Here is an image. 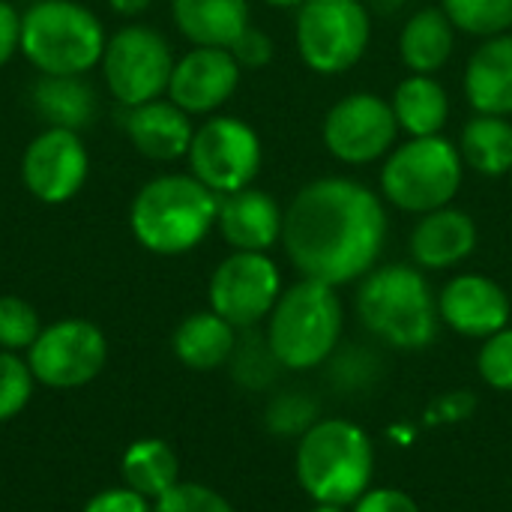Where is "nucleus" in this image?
I'll return each instance as SVG.
<instances>
[{
    "label": "nucleus",
    "mask_w": 512,
    "mask_h": 512,
    "mask_svg": "<svg viewBox=\"0 0 512 512\" xmlns=\"http://www.w3.org/2000/svg\"><path fill=\"white\" fill-rule=\"evenodd\" d=\"M342 324L345 312L336 288L303 279L279 294L270 312L267 342L282 369L303 372L321 366L339 348Z\"/></svg>",
    "instance_id": "39448f33"
},
{
    "label": "nucleus",
    "mask_w": 512,
    "mask_h": 512,
    "mask_svg": "<svg viewBox=\"0 0 512 512\" xmlns=\"http://www.w3.org/2000/svg\"><path fill=\"white\" fill-rule=\"evenodd\" d=\"M219 216V195L195 174H162L129 207L135 240L153 255H183L204 243Z\"/></svg>",
    "instance_id": "f03ea898"
},
{
    "label": "nucleus",
    "mask_w": 512,
    "mask_h": 512,
    "mask_svg": "<svg viewBox=\"0 0 512 512\" xmlns=\"http://www.w3.org/2000/svg\"><path fill=\"white\" fill-rule=\"evenodd\" d=\"M33 372L27 357L15 351H0V423L15 420L33 399Z\"/></svg>",
    "instance_id": "c85d7f7f"
},
{
    "label": "nucleus",
    "mask_w": 512,
    "mask_h": 512,
    "mask_svg": "<svg viewBox=\"0 0 512 512\" xmlns=\"http://www.w3.org/2000/svg\"><path fill=\"white\" fill-rule=\"evenodd\" d=\"M102 21L72 0H36L21 15V54L42 75H84L105 51Z\"/></svg>",
    "instance_id": "423d86ee"
},
{
    "label": "nucleus",
    "mask_w": 512,
    "mask_h": 512,
    "mask_svg": "<svg viewBox=\"0 0 512 512\" xmlns=\"http://www.w3.org/2000/svg\"><path fill=\"white\" fill-rule=\"evenodd\" d=\"M453 27L471 36H501L512 30V0H441Z\"/></svg>",
    "instance_id": "cd10ccee"
},
{
    "label": "nucleus",
    "mask_w": 512,
    "mask_h": 512,
    "mask_svg": "<svg viewBox=\"0 0 512 512\" xmlns=\"http://www.w3.org/2000/svg\"><path fill=\"white\" fill-rule=\"evenodd\" d=\"M126 135L141 156L153 162H174L189 153L195 129L180 105H174L171 99H150L129 108Z\"/></svg>",
    "instance_id": "6ab92c4d"
},
{
    "label": "nucleus",
    "mask_w": 512,
    "mask_h": 512,
    "mask_svg": "<svg viewBox=\"0 0 512 512\" xmlns=\"http://www.w3.org/2000/svg\"><path fill=\"white\" fill-rule=\"evenodd\" d=\"M312 512H345L342 507H333V504H318Z\"/></svg>",
    "instance_id": "37998d69"
},
{
    "label": "nucleus",
    "mask_w": 512,
    "mask_h": 512,
    "mask_svg": "<svg viewBox=\"0 0 512 512\" xmlns=\"http://www.w3.org/2000/svg\"><path fill=\"white\" fill-rule=\"evenodd\" d=\"M33 108L48 126L81 129L96 114V96L81 75H42L33 84Z\"/></svg>",
    "instance_id": "a878e982"
},
{
    "label": "nucleus",
    "mask_w": 512,
    "mask_h": 512,
    "mask_svg": "<svg viewBox=\"0 0 512 512\" xmlns=\"http://www.w3.org/2000/svg\"><path fill=\"white\" fill-rule=\"evenodd\" d=\"M99 63L111 96L126 108H135L159 99L168 90L177 60L159 30L129 24L105 42Z\"/></svg>",
    "instance_id": "1a4fd4ad"
},
{
    "label": "nucleus",
    "mask_w": 512,
    "mask_h": 512,
    "mask_svg": "<svg viewBox=\"0 0 512 512\" xmlns=\"http://www.w3.org/2000/svg\"><path fill=\"white\" fill-rule=\"evenodd\" d=\"M459 153L468 168L483 177H504L512 171V123L495 114H474L459 138Z\"/></svg>",
    "instance_id": "bb28decb"
},
{
    "label": "nucleus",
    "mask_w": 512,
    "mask_h": 512,
    "mask_svg": "<svg viewBox=\"0 0 512 512\" xmlns=\"http://www.w3.org/2000/svg\"><path fill=\"white\" fill-rule=\"evenodd\" d=\"M357 315L369 333L402 351H420L435 342L441 312L426 276L408 264L369 270L357 291Z\"/></svg>",
    "instance_id": "7ed1b4c3"
},
{
    "label": "nucleus",
    "mask_w": 512,
    "mask_h": 512,
    "mask_svg": "<svg viewBox=\"0 0 512 512\" xmlns=\"http://www.w3.org/2000/svg\"><path fill=\"white\" fill-rule=\"evenodd\" d=\"M42 333L39 312L21 297H0V351H27Z\"/></svg>",
    "instance_id": "7c9ffc66"
},
{
    "label": "nucleus",
    "mask_w": 512,
    "mask_h": 512,
    "mask_svg": "<svg viewBox=\"0 0 512 512\" xmlns=\"http://www.w3.org/2000/svg\"><path fill=\"white\" fill-rule=\"evenodd\" d=\"M282 219V207L255 186L219 195L216 225L234 252H267L276 240H282Z\"/></svg>",
    "instance_id": "f3484780"
},
{
    "label": "nucleus",
    "mask_w": 512,
    "mask_h": 512,
    "mask_svg": "<svg viewBox=\"0 0 512 512\" xmlns=\"http://www.w3.org/2000/svg\"><path fill=\"white\" fill-rule=\"evenodd\" d=\"M312 402L297 396V393H285L279 396L270 411H267V426L279 435H291V432H306L312 426Z\"/></svg>",
    "instance_id": "72a5a7b5"
},
{
    "label": "nucleus",
    "mask_w": 512,
    "mask_h": 512,
    "mask_svg": "<svg viewBox=\"0 0 512 512\" xmlns=\"http://www.w3.org/2000/svg\"><path fill=\"white\" fill-rule=\"evenodd\" d=\"M21 48V15L15 6L0 0V66L9 63V57Z\"/></svg>",
    "instance_id": "4c0bfd02"
},
{
    "label": "nucleus",
    "mask_w": 512,
    "mask_h": 512,
    "mask_svg": "<svg viewBox=\"0 0 512 512\" xmlns=\"http://www.w3.org/2000/svg\"><path fill=\"white\" fill-rule=\"evenodd\" d=\"M456 48L453 21L441 6H426L408 18L399 36V54L402 63L414 75H432L438 72Z\"/></svg>",
    "instance_id": "5701e85b"
},
{
    "label": "nucleus",
    "mask_w": 512,
    "mask_h": 512,
    "mask_svg": "<svg viewBox=\"0 0 512 512\" xmlns=\"http://www.w3.org/2000/svg\"><path fill=\"white\" fill-rule=\"evenodd\" d=\"M153 512H237L216 489L201 483H177L153 501Z\"/></svg>",
    "instance_id": "2f4dec72"
},
{
    "label": "nucleus",
    "mask_w": 512,
    "mask_h": 512,
    "mask_svg": "<svg viewBox=\"0 0 512 512\" xmlns=\"http://www.w3.org/2000/svg\"><path fill=\"white\" fill-rule=\"evenodd\" d=\"M192 174L216 195H231L261 171V138L240 117H210L201 123L189 144Z\"/></svg>",
    "instance_id": "9b49d317"
},
{
    "label": "nucleus",
    "mask_w": 512,
    "mask_h": 512,
    "mask_svg": "<svg viewBox=\"0 0 512 512\" xmlns=\"http://www.w3.org/2000/svg\"><path fill=\"white\" fill-rule=\"evenodd\" d=\"M267 6H273V9H300L306 0H264Z\"/></svg>",
    "instance_id": "79ce46f5"
},
{
    "label": "nucleus",
    "mask_w": 512,
    "mask_h": 512,
    "mask_svg": "<svg viewBox=\"0 0 512 512\" xmlns=\"http://www.w3.org/2000/svg\"><path fill=\"white\" fill-rule=\"evenodd\" d=\"M174 354L186 369L195 372H213L225 366L237 348V327H231L222 315L210 312H195L180 321L174 330Z\"/></svg>",
    "instance_id": "4be33fe9"
},
{
    "label": "nucleus",
    "mask_w": 512,
    "mask_h": 512,
    "mask_svg": "<svg viewBox=\"0 0 512 512\" xmlns=\"http://www.w3.org/2000/svg\"><path fill=\"white\" fill-rule=\"evenodd\" d=\"M81 512H153V501L129 486H114L96 492Z\"/></svg>",
    "instance_id": "c9c22d12"
},
{
    "label": "nucleus",
    "mask_w": 512,
    "mask_h": 512,
    "mask_svg": "<svg viewBox=\"0 0 512 512\" xmlns=\"http://www.w3.org/2000/svg\"><path fill=\"white\" fill-rule=\"evenodd\" d=\"M150 3H153V0H108V6H111L117 15H123V18L141 15Z\"/></svg>",
    "instance_id": "ea45409f"
},
{
    "label": "nucleus",
    "mask_w": 512,
    "mask_h": 512,
    "mask_svg": "<svg viewBox=\"0 0 512 512\" xmlns=\"http://www.w3.org/2000/svg\"><path fill=\"white\" fill-rule=\"evenodd\" d=\"M282 294V276L267 252H234L210 279V309L237 330L270 318Z\"/></svg>",
    "instance_id": "f8f14e48"
},
{
    "label": "nucleus",
    "mask_w": 512,
    "mask_h": 512,
    "mask_svg": "<svg viewBox=\"0 0 512 512\" xmlns=\"http://www.w3.org/2000/svg\"><path fill=\"white\" fill-rule=\"evenodd\" d=\"M471 408H474L471 393H453V396H447V399L441 402V417H447V420L453 423V420H462Z\"/></svg>",
    "instance_id": "58836bf2"
},
{
    "label": "nucleus",
    "mask_w": 512,
    "mask_h": 512,
    "mask_svg": "<svg viewBox=\"0 0 512 512\" xmlns=\"http://www.w3.org/2000/svg\"><path fill=\"white\" fill-rule=\"evenodd\" d=\"M240 84V63L228 48L195 45L174 63L168 96L189 117L222 108Z\"/></svg>",
    "instance_id": "2eb2a0df"
},
{
    "label": "nucleus",
    "mask_w": 512,
    "mask_h": 512,
    "mask_svg": "<svg viewBox=\"0 0 512 512\" xmlns=\"http://www.w3.org/2000/svg\"><path fill=\"white\" fill-rule=\"evenodd\" d=\"M372 39L363 0H306L297 9V48L303 63L321 75L348 72Z\"/></svg>",
    "instance_id": "6e6552de"
},
{
    "label": "nucleus",
    "mask_w": 512,
    "mask_h": 512,
    "mask_svg": "<svg viewBox=\"0 0 512 512\" xmlns=\"http://www.w3.org/2000/svg\"><path fill=\"white\" fill-rule=\"evenodd\" d=\"M477 369L489 387L512 390V327H504L486 339L477 357Z\"/></svg>",
    "instance_id": "473e14b6"
},
{
    "label": "nucleus",
    "mask_w": 512,
    "mask_h": 512,
    "mask_svg": "<svg viewBox=\"0 0 512 512\" xmlns=\"http://www.w3.org/2000/svg\"><path fill=\"white\" fill-rule=\"evenodd\" d=\"M231 369H234V378L243 384V387H252V390H261L267 387L273 378H276V369H279V360L276 354L270 351V342L267 336L258 339L255 333H249V339H237V348L231 354Z\"/></svg>",
    "instance_id": "c756f323"
},
{
    "label": "nucleus",
    "mask_w": 512,
    "mask_h": 512,
    "mask_svg": "<svg viewBox=\"0 0 512 512\" xmlns=\"http://www.w3.org/2000/svg\"><path fill=\"white\" fill-rule=\"evenodd\" d=\"M441 321L468 339H489L498 330L510 327L512 303L507 291L480 273L456 276L444 285L438 297Z\"/></svg>",
    "instance_id": "dca6fc26"
},
{
    "label": "nucleus",
    "mask_w": 512,
    "mask_h": 512,
    "mask_svg": "<svg viewBox=\"0 0 512 512\" xmlns=\"http://www.w3.org/2000/svg\"><path fill=\"white\" fill-rule=\"evenodd\" d=\"M324 144L345 165H369L393 150L399 123L393 105L378 93H351L324 117Z\"/></svg>",
    "instance_id": "ddd939ff"
},
{
    "label": "nucleus",
    "mask_w": 512,
    "mask_h": 512,
    "mask_svg": "<svg viewBox=\"0 0 512 512\" xmlns=\"http://www.w3.org/2000/svg\"><path fill=\"white\" fill-rule=\"evenodd\" d=\"M123 486L156 501L180 483L177 453L162 438H138L120 456Z\"/></svg>",
    "instance_id": "393cba45"
},
{
    "label": "nucleus",
    "mask_w": 512,
    "mask_h": 512,
    "mask_svg": "<svg viewBox=\"0 0 512 512\" xmlns=\"http://www.w3.org/2000/svg\"><path fill=\"white\" fill-rule=\"evenodd\" d=\"M108 360L105 333L84 318H63L36 336L27 348V366L36 384L51 390H78L96 381Z\"/></svg>",
    "instance_id": "9d476101"
},
{
    "label": "nucleus",
    "mask_w": 512,
    "mask_h": 512,
    "mask_svg": "<svg viewBox=\"0 0 512 512\" xmlns=\"http://www.w3.org/2000/svg\"><path fill=\"white\" fill-rule=\"evenodd\" d=\"M375 450L348 420L312 423L297 444V480L315 504H357L372 483Z\"/></svg>",
    "instance_id": "20e7f679"
},
{
    "label": "nucleus",
    "mask_w": 512,
    "mask_h": 512,
    "mask_svg": "<svg viewBox=\"0 0 512 512\" xmlns=\"http://www.w3.org/2000/svg\"><path fill=\"white\" fill-rule=\"evenodd\" d=\"M180 33L207 48H228L249 27V0H171Z\"/></svg>",
    "instance_id": "412c9836"
},
{
    "label": "nucleus",
    "mask_w": 512,
    "mask_h": 512,
    "mask_svg": "<svg viewBox=\"0 0 512 512\" xmlns=\"http://www.w3.org/2000/svg\"><path fill=\"white\" fill-rule=\"evenodd\" d=\"M465 96L477 114H512V33L489 36L468 60Z\"/></svg>",
    "instance_id": "aec40b11"
},
{
    "label": "nucleus",
    "mask_w": 512,
    "mask_h": 512,
    "mask_svg": "<svg viewBox=\"0 0 512 512\" xmlns=\"http://www.w3.org/2000/svg\"><path fill=\"white\" fill-rule=\"evenodd\" d=\"M90 174V156L75 129H42L21 156V180L42 204H63L81 192Z\"/></svg>",
    "instance_id": "4468645a"
},
{
    "label": "nucleus",
    "mask_w": 512,
    "mask_h": 512,
    "mask_svg": "<svg viewBox=\"0 0 512 512\" xmlns=\"http://www.w3.org/2000/svg\"><path fill=\"white\" fill-rule=\"evenodd\" d=\"M465 174V159L459 144L444 135L411 138L390 150L381 168L384 198L405 213H432L447 207Z\"/></svg>",
    "instance_id": "0eeeda50"
},
{
    "label": "nucleus",
    "mask_w": 512,
    "mask_h": 512,
    "mask_svg": "<svg viewBox=\"0 0 512 512\" xmlns=\"http://www.w3.org/2000/svg\"><path fill=\"white\" fill-rule=\"evenodd\" d=\"M477 249V222L456 207L423 213L411 231V258L426 270H450Z\"/></svg>",
    "instance_id": "a211bd4d"
},
{
    "label": "nucleus",
    "mask_w": 512,
    "mask_h": 512,
    "mask_svg": "<svg viewBox=\"0 0 512 512\" xmlns=\"http://www.w3.org/2000/svg\"><path fill=\"white\" fill-rule=\"evenodd\" d=\"M282 243L303 279L339 288L375 270L387 243V210L369 186L321 177L288 204Z\"/></svg>",
    "instance_id": "f257e3e1"
},
{
    "label": "nucleus",
    "mask_w": 512,
    "mask_h": 512,
    "mask_svg": "<svg viewBox=\"0 0 512 512\" xmlns=\"http://www.w3.org/2000/svg\"><path fill=\"white\" fill-rule=\"evenodd\" d=\"M228 51L234 54V60L240 63V69H261V66H267L273 60V39L264 30H258V27L249 24L228 45Z\"/></svg>",
    "instance_id": "f704fd0d"
},
{
    "label": "nucleus",
    "mask_w": 512,
    "mask_h": 512,
    "mask_svg": "<svg viewBox=\"0 0 512 512\" xmlns=\"http://www.w3.org/2000/svg\"><path fill=\"white\" fill-rule=\"evenodd\" d=\"M393 114L399 129H405L411 138H429L441 135L447 117H450V96L441 81L432 75H408L399 81L393 93Z\"/></svg>",
    "instance_id": "b1692460"
},
{
    "label": "nucleus",
    "mask_w": 512,
    "mask_h": 512,
    "mask_svg": "<svg viewBox=\"0 0 512 512\" xmlns=\"http://www.w3.org/2000/svg\"><path fill=\"white\" fill-rule=\"evenodd\" d=\"M369 9H375V12H381V15H393V12H399L408 0H363Z\"/></svg>",
    "instance_id": "a19ab883"
},
{
    "label": "nucleus",
    "mask_w": 512,
    "mask_h": 512,
    "mask_svg": "<svg viewBox=\"0 0 512 512\" xmlns=\"http://www.w3.org/2000/svg\"><path fill=\"white\" fill-rule=\"evenodd\" d=\"M354 512H420L417 501L399 489H369Z\"/></svg>",
    "instance_id": "e433bc0d"
}]
</instances>
